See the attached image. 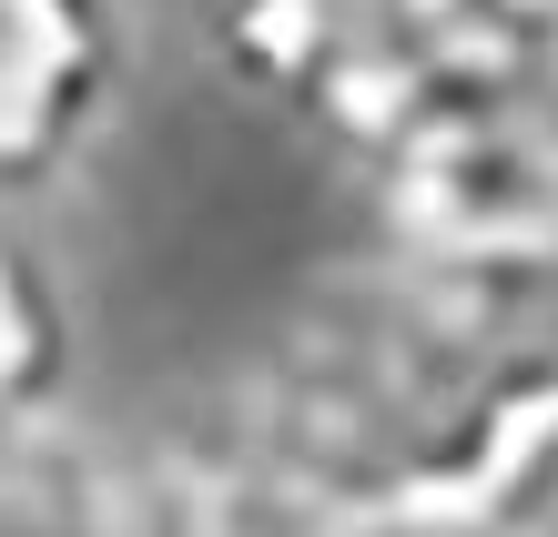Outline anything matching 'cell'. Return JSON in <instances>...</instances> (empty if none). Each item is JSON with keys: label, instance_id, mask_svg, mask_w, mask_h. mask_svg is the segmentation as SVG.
I'll use <instances>...</instances> for the list:
<instances>
[{"label": "cell", "instance_id": "5b68a950", "mask_svg": "<svg viewBox=\"0 0 558 537\" xmlns=\"http://www.w3.org/2000/svg\"><path fill=\"white\" fill-rule=\"evenodd\" d=\"M477 508L498 517L508 537H558V406L518 436V456L498 466V487H487Z\"/></svg>", "mask_w": 558, "mask_h": 537}, {"label": "cell", "instance_id": "8992f818", "mask_svg": "<svg viewBox=\"0 0 558 537\" xmlns=\"http://www.w3.org/2000/svg\"><path fill=\"white\" fill-rule=\"evenodd\" d=\"M315 537H508L487 508H397V517H345V527H315Z\"/></svg>", "mask_w": 558, "mask_h": 537}, {"label": "cell", "instance_id": "6da1fadb", "mask_svg": "<svg viewBox=\"0 0 558 537\" xmlns=\"http://www.w3.org/2000/svg\"><path fill=\"white\" fill-rule=\"evenodd\" d=\"M558 406V254L538 244H416L366 254L275 315L223 395V436L315 527L477 508L518 436Z\"/></svg>", "mask_w": 558, "mask_h": 537}, {"label": "cell", "instance_id": "3957f363", "mask_svg": "<svg viewBox=\"0 0 558 537\" xmlns=\"http://www.w3.org/2000/svg\"><path fill=\"white\" fill-rule=\"evenodd\" d=\"M133 102V0H0V213L51 204Z\"/></svg>", "mask_w": 558, "mask_h": 537}, {"label": "cell", "instance_id": "7a4b0ae2", "mask_svg": "<svg viewBox=\"0 0 558 537\" xmlns=\"http://www.w3.org/2000/svg\"><path fill=\"white\" fill-rule=\"evenodd\" d=\"M0 537H315L223 426L51 416L0 456Z\"/></svg>", "mask_w": 558, "mask_h": 537}, {"label": "cell", "instance_id": "277c9868", "mask_svg": "<svg viewBox=\"0 0 558 537\" xmlns=\"http://www.w3.org/2000/svg\"><path fill=\"white\" fill-rule=\"evenodd\" d=\"M72 376H82L72 284H61L41 233L0 213V456L41 436L51 416H72Z\"/></svg>", "mask_w": 558, "mask_h": 537}]
</instances>
